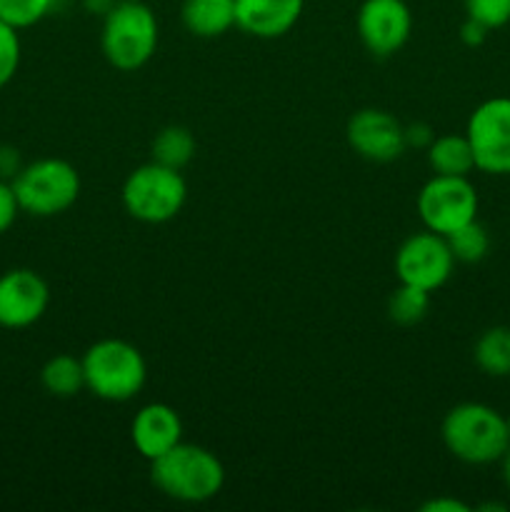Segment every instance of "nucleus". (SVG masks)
Listing matches in <instances>:
<instances>
[{
    "label": "nucleus",
    "mask_w": 510,
    "mask_h": 512,
    "mask_svg": "<svg viewBox=\"0 0 510 512\" xmlns=\"http://www.w3.org/2000/svg\"><path fill=\"white\" fill-rule=\"evenodd\" d=\"M180 20L195 38H223L235 28V0H183Z\"/></svg>",
    "instance_id": "nucleus-15"
},
{
    "label": "nucleus",
    "mask_w": 510,
    "mask_h": 512,
    "mask_svg": "<svg viewBox=\"0 0 510 512\" xmlns=\"http://www.w3.org/2000/svg\"><path fill=\"white\" fill-rule=\"evenodd\" d=\"M50 305L48 280L33 268H10L0 275V328H33Z\"/></svg>",
    "instance_id": "nucleus-12"
},
{
    "label": "nucleus",
    "mask_w": 510,
    "mask_h": 512,
    "mask_svg": "<svg viewBox=\"0 0 510 512\" xmlns=\"http://www.w3.org/2000/svg\"><path fill=\"white\" fill-rule=\"evenodd\" d=\"M430 295L433 293H428V290L400 283L388 298V318L403 328L423 323L430 310Z\"/></svg>",
    "instance_id": "nucleus-20"
},
{
    "label": "nucleus",
    "mask_w": 510,
    "mask_h": 512,
    "mask_svg": "<svg viewBox=\"0 0 510 512\" xmlns=\"http://www.w3.org/2000/svg\"><path fill=\"white\" fill-rule=\"evenodd\" d=\"M418 215L423 220L425 230H433L438 235L455 233L463 225L478 220V190L463 175H433L428 183L420 188Z\"/></svg>",
    "instance_id": "nucleus-7"
},
{
    "label": "nucleus",
    "mask_w": 510,
    "mask_h": 512,
    "mask_svg": "<svg viewBox=\"0 0 510 512\" xmlns=\"http://www.w3.org/2000/svg\"><path fill=\"white\" fill-rule=\"evenodd\" d=\"M488 33L490 30L473 18H465V23L460 25V40H463L468 48H480V45L488 40Z\"/></svg>",
    "instance_id": "nucleus-28"
},
{
    "label": "nucleus",
    "mask_w": 510,
    "mask_h": 512,
    "mask_svg": "<svg viewBox=\"0 0 510 512\" xmlns=\"http://www.w3.org/2000/svg\"><path fill=\"white\" fill-rule=\"evenodd\" d=\"M355 30L370 55L390 58L413 35V13L405 0H363L355 15Z\"/></svg>",
    "instance_id": "nucleus-10"
},
{
    "label": "nucleus",
    "mask_w": 510,
    "mask_h": 512,
    "mask_svg": "<svg viewBox=\"0 0 510 512\" xmlns=\"http://www.w3.org/2000/svg\"><path fill=\"white\" fill-rule=\"evenodd\" d=\"M130 440L135 450L148 463L168 453L178 443H183V420L178 410L168 403H148L135 413L130 423Z\"/></svg>",
    "instance_id": "nucleus-13"
},
{
    "label": "nucleus",
    "mask_w": 510,
    "mask_h": 512,
    "mask_svg": "<svg viewBox=\"0 0 510 512\" xmlns=\"http://www.w3.org/2000/svg\"><path fill=\"white\" fill-rule=\"evenodd\" d=\"M473 360L488 378H510V328L493 325L473 345Z\"/></svg>",
    "instance_id": "nucleus-18"
},
{
    "label": "nucleus",
    "mask_w": 510,
    "mask_h": 512,
    "mask_svg": "<svg viewBox=\"0 0 510 512\" xmlns=\"http://www.w3.org/2000/svg\"><path fill=\"white\" fill-rule=\"evenodd\" d=\"M40 385L48 395L60 400L75 398L80 390H85V373H83V360L75 355L58 353L40 368Z\"/></svg>",
    "instance_id": "nucleus-17"
},
{
    "label": "nucleus",
    "mask_w": 510,
    "mask_h": 512,
    "mask_svg": "<svg viewBox=\"0 0 510 512\" xmlns=\"http://www.w3.org/2000/svg\"><path fill=\"white\" fill-rule=\"evenodd\" d=\"M445 240H448V248L450 253H453L455 263H480L490 250V235L488 230H485V225H480L478 220L463 225V228H458L455 233L445 235Z\"/></svg>",
    "instance_id": "nucleus-21"
},
{
    "label": "nucleus",
    "mask_w": 510,
    "mask_h": 512,
    "mask_svg": "<svg viewBox=\"0 0 510 512\" xmlns=\"http://www.w3.org/2000/svg\"><path fill=\"white\" fill-rule=\"evenodd\" d=\"M425 155H428V165L433 175H463V178H470V173L475 170L473 148H470L465 133L435 135Z\"/></svg>",
    "instance_id": "nucleus-16"
},
{
    "label": "nucleus",
    "mask_w": 510,
    "mask_h": 512,
    "mask_svg": "<svg viewBox=\"0 0 510 512\" xmlns=\"http://www.w3.org/2000/svg\"><path fill=\"white\" fill-rule=\"evenodd\" d=\"M160 28L153 8L143 0H118L100 28V50L120 73H135L158 50Z\"/></svg>",
    "instance_id": "nucleus-3"
},
{
    "label": "nucleus",
    "mask_w": 510,
    "mask_h": 512,
    "mask_svg": "<svg viewBox=\"0 0 510 512\" xmlns=\"http://www.w3.org/2000/svg\"><path fill=\"white\" fill-rule=\"evenodd\" d=\"M440 440L460 463L493 465L508 453L510 430L500 410L485 403H460L445 413Z\"/></svg>",
    "instance_id": "nucleus-1"
},
{
    "label": "nucleus",
    "mask_w": 510,
    "mask_h": 512,
    "mask_svg": "<svg viewBox=\"0 0 510 512\" xmlns=\"http://www.w3.org/2000/svg\"><path fill=\"white\" fill-rule=\"evenodd\" d=\"M55 0H0V20L25 30L38 25L53 10Z\"/></svg>",
    "instance_id": "nucleus-22"
},
{
    "label": "nucleus",
    "mask_w": 510,
    "mask_h": 512,
    "mask_svg": "<svg viewBox=\"0 0 510 512\" xmlns=\"http://www.w3.org/2000/svg\"><path fill=\"white\" fill-rule=\"evenodd\" d=\"M433 140H435L433 128H430L428 123H423V120L405 125V145H408V148L428 150V145L433 143Z\"/></svg>",
    "instance_id": "nucleus-26"
},
{
    "label": "nucleus",
    "mask_w": 510,
    "mask_h": 512,
    "mask_svg": "<svg viewBox=\"0 0 510 512\" xmlns=\"http://www.w3.org/2000/svg\"><path fill=\"white\" fill-rule=\"evenodd\" d=\"M195 135L185 125H165L150 143V155L165 168L183 170L195 158Z\"/></svg>",
    "instance_id": "nucleus-19"
},
{
    "label": "nucleus",
    "mask_w": 510,
    "mask_h": 512,
    "mask_svg": "<svg viewBox=\"0 0 510 512\" xmlns=\"http://www.w3.org/2000/svg\"><path fill=\"white\" fill-rule=\"evenodd\" d=\"M115 3H118V0H83V8H85V13L100 15V18H105V15L113 10Z\"/></svg>",
    "instance_id": "nucleus-30"
},
{
    "label": "nucleus",
    "mask_w": 510,
    "mask_h": 512,
    "mask_svg": "<svg viewBox=\"0 0 510 512\" xmlns=\"http://www.w3.org/2000/svg\"><path fill=\"white\" fill-rule=\"evenodd\" d=\"M20 213L23 210H20L18 198H15L13 183L10 180H0V235H5L13 228Z\"/></svg>",
    "instance_id": "nucleus-25"
},
{
    "label": "nucleus",
    "mask_w": 510,
    "mask_h": 512,
    "mask_svg": "<svg viewBox=\"0 0 510 512\" xmlns=\"http://www.w3.org/2000/svg\"><path fill=\"white\" fill-rule=\"evenodd\" d=\"M150 480L165 498L185 505L213 500L225 485V468L203 445L178 443L150 463Z\"/></svg>",
    "instance_id": "nucleus-2"
},
{
    "label": "nucleus",
    "mask_w": 510,
    "mask_h": 512,
    "mask_svg": "<svg viewBox=\"0 0 510 512\" xmlns=\"http://www.w3.org/2000/svg\"><path fill=\"white\" fill-rule=\"evenodd\" d=\"M465 138L473 148L475 170L488 175H510V98L495 95L470 113Z\"/></svg>",
    "instance_id": "nucleus-8"
},
{
    "label": "nucleus",
    "mask_w": 510,
    "mask_h": 512,
    "mask_svg": "<svg viewBox=\"0 0 510 512\" xmlns=\"http://www.w3.org/2000/svg\"><path fill=\"white\" fill-rule=\"evenodd\" d=\"M505 423H508V430H510V413L505 415Z\"/></svg>",
    "instance_id": "nucleus-32"
},
{
    "label": "nucleus",
    "mask_w": 510,
    "mask_h": 512,
    "mask_svg": "<svg viewBox=\"0 0 510 512\" xmlns=\"http://www.w3.org/2000/svg\"><path fill=\"white\" fill-rule=\"evenodd\" d=\"M20 210L33 218H55L73 208L80 198V173L63 158H40L25 163L13 180Z\"/></svg>",
    "instance_id": "nucleus-5"
},
{
    "label": "nucleus",
    "mask_w": 510,
    "mask_h": 512,
    "mask_svg": "<svg viewBox=\"0 0 510 512\" xmlns=\"http://www.w3.org/2000/svg\"><path fill=\"white\" fill-rule=\"evenodd\" d=\"M23 168L20 150L8 143H0V180H13Z\"/></svg>",
    "instance_id": "nucleus-27"
},
{
    "label": "nucleus",
    "mask_w": 510,
    "mask_h": 512,
    "mask_svg": "<svg viewBox=\"0 0 510 512\" xmlns=\"http://www.w3.org/2000/svg\"><path fill=\"white\" fill-rule=\"evenodd\" d=\"M345 140L358 158L370 163H393L405 153V125L393 113L363 108L345 125Z\"/></svg>",
    "instance_id": "nucleus-11"
},
{
    "label": "nucleus",
    "mask_w": 510,
    "mask_h": 512,
    "mask_svg": "<svg viewBox=\"0 0 510 512\" xmlns=\"http://www.w3.org/2000/svg\"><path fill=\"white\" fill-rule=\"evenodd\" d=\"M500 475H503L505 488L510 490V448H508V453H505L503 458H500Z\"/></svg>",
    "instance_id": "nucleus-31"
},
{
    "label": "nucleus",
    "mask_w": 510,
    "mask_h": 512,
    "mask_svg": "<svg viewBox=\"0 0 510 512\" xmlns=\"http://www.w3.org/2000/svg\"><path fill=\"white\" fill-rule=\"evenodd\" d=\"M120 200L125 213L138 223L163 225L183 210L188 200V183L180 170L150 160L125 178Z\"/></svg>",
    "instance_id": "nucleus-6"
},
{
    "label": "nucleus",
    "mask_w": 510,
    "mask_h": 512,
    "mask_svg": "<svg viewBox=\"0 0 510 512\" xmlns=\"http://www.w3.org/2000/svg\"><path fill=\"white\" fill-rule=\"evenodd\" d=\"M455 270V258L448 248L445 235L423 230L413 233L400 243L395 253V275L398 283L415 285L428 293L443 288Z\"/></svg>",
    "instance_id": "nucleus-9"
},
{
    "label": "nucleus",
    "mask_w": 510,
    "mask_h": 512,
    "mask_svg": "<svg viewBox=\"0 0 510 512\" xmlns=\"http://www.w3.org/2000/svg\"><path fill=\"white\" fill-rule=\"evenodd\" d=\"M305 0H235V28L258 40L288 35L303 15Z\"/></svg>",
    "instance_id": "nucleus-14"
},
{
    "label": "nucleus",
    "mask_w": 510,
    "mask_h": 512,
    "mask_svg": "<svg viewBox=\"0 0 510 512\" xmlns=\"http://www.w3.org/2000/svg\"><path fill=\"white\" fill-rule=\"evenodd\" d=\"M20 58H23L20 30L0 20V90L15 78L20 68Z\"/></svg>",
    "instance_id": "nucleus-23"
},
{
    "label": "nucleus",
    "mask_w": 510,
    "mask_h": 512,
    "mask_svg": "<svg viewBox=\"0 0 510 512\" xmlns=\"http://www.w3.org/2000/svg\"><path fill=\"white\" fill-rule=\"evenodd\" d=\"M465 18L483 23L488 30L505 28L510 23V0H463Z\"/></svg>",
    "instance_id": "nucleus-24"
},
{
    "label": "nucleus",
    "mask_w": 510,
    "mask_h": 512,
    "mask_svg": "<svg viewBox=\"0 0 510 512\" xmlns=\"http://www.w3.org/2000/svg\"><path fill=\"white\" fill-rule=\"evenodd\" d=\"M85 390L105 403H128L148 383V363L133 343L103 338L83 353Z\"/></svg>",
    "instance_id": "nucleus-4"
},
{
    "label": "nucleus",
    "mask_w": 510,
    "mask_h": 512,
    "mask_svg": "<svg viewBox=\"0 0 510 512\" xmlns=\"http://www.w3.org/2000/svg\"><path fill=\"white\" fill-rule=\"evenodd\" d=\"M468 503L458 498H448V495H440V498L428 500V503L420 505V512H470Z\"/></svg>",
    "instance_id": "nucleus-29"
}]
</instances>
